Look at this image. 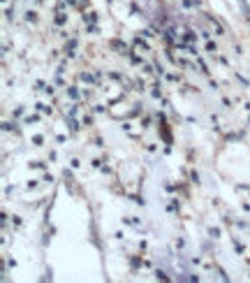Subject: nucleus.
Returning <instances> with one entry per match:
<instances>
[]
</instances>
